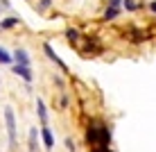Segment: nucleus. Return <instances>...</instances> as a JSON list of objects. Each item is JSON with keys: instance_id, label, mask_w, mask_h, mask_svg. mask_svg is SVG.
<instances>
[{"instance_id": "f257e3e1", "label": "nucleus", "mask_w": 156, "mask_h": 152, "mask_svg": "<svg viewBox=\"0 0 156 152\" xmlns=\"http://www.w3.org/2000/svg\"><path fill=\"white\" fill-rule=\"evenodd\" d=\"M84 136H86V143L90 148H95V145H111V129L102 120H98V118H90Z\"/></svg>"}, {"instance_id": "f03ea898", "label": "nucleus", "mask_w": 156, "mask_h": 152, "mask_svg": "<svg viewBox=\"0 0 156 152\" xmlns=\"http://www.w3.org/2000/svg\"><path fill=\"white\" fill-rule=\"evenodd\" d=\"M5 127H7V141H9V150H16L18 145V127H16V113H14V107L7 105L5 107Z\"/></svg>"}, {"instance_id": "7ed1b4c3", "label": "nucleus", "mask_w": 156, "mask_h": 152, "mask_svg": "<svg viewBox=\"0 0 156 152\" xmlns=\"http://www.w3.org/2000/svg\"><path fill=\"white\" fill-rule=\"evenodd\" d=\"M79 46V52H82V57H98L104 52V46L98 41V39H84L77 43Z\"/></svg>"}, {"instance_id": "20e7f679", "label": "nucleus", "mask_w": 156, "mask_h": 152, "mask_svg": "<svg viewBox=\"0 0 156 152\" xmlns=\"http://www.w3.org/2000/svg\"><path fill=\"white\" fill-rule=\"evenodd\" d=\"M43 52H45V57L50 59V61L55 64V66H57L59 70H61V73H68V66H66V64H63V59H61V57L57 55V52H55V48H52V46H50V43H48V41L43 43Z\"/></svg>"}, {"instance_id": "39448f33", "label": "nucleus", "mask_w": 156, "mask_h": 152, "mask_svg": "<svg viewBox=\"0 0 156 152\" xmlns=\"http://www.w3.org/2000/svg\"><path fill=\"white\" fill-rule=\"evenodd\" d=\"M12 73L16 75V77H20L25 84H32V80H34L32 66H20V64H12Z\"/></svg>"}, {"instance_id": "423d86ee", "label": "nucleus", "mask_w": 156, "mask_h": 152, "mask_svg": "<svg viewBox=\"0 0 156 152\" xmlns=\"http://www.w3.org/2000/svg\"><path fill=\"white\" fill-rule=\"evenodd\" d=\"M36 118H39L41 127H48L50 125V113H48V105L43 98H36Z\"/></svg>"}, {"instance_id": "0eeeda50", "label": "nucleus", "mask_w": 156, "mask_h": 152, "mask_svg": "<svg viewBox=\"0 0 156 152\" xmlns=\"http://www.w3.org/2000/svg\"><path fill=\"white\" fill-rule=\"evenodd\" d=\"M39 141H41V127H30V132H27V150L36 152L39 150Z\"/></svg>"}, {"instance_id": "6e6552de", "label": "nucleus", "mask_w": 156, "mask_h": 152, "mask_svg": "<svg viewBox=\"0 0 156 152\" xmlns=\"http://www.w3.org/2000/svg\"><path fill=\"white\" fill-rule=\"evenodd\" d=\"M12 57H14V64H20V66H32V57H30V52L25 50V48H16V50L12 52Z\"/></svg>"}, {"instance_id": "1a4fd4ad", "label": "nucleus", "mask_w": 156, "mask_h": 152, "mask_svg": "<svg viewBox=\"0 0 156 152\" xmlns=\"http://www.w3.org/2000/svg\"><path fill=\"white\" fill-rule=\"evenodd\" d=\"M41 141H43V145H45V150H55V132H52L50 125H48V127H41Z\"/></svg>"}, {"instance_id": "9d476101", "label": "nucleus", "mask_w": 156, "mask_h": 152, "mask_svg": "<svg viewBox=\"0 0 156 152\" xmlns=\"http://www.w3.org/2000/svg\"><path fill=\"white\" fill-rule=\"evenodd\" d=\"M18 25H20V18H18V16H5V18H0V32L16 30Z\"/></svg>"}, {"instance_id": "9b49d317", "label": "nucleus", "mask_w": 156, "mask_h": 152, "mask_svg": "<svg viewBox=\"0 0 156 152\" xmlns=\"http://www.w3.org/2000/svg\"><path fill=\"white\" fill-rule=\"evenodd\" d=\"M127 36H129V41H131V43H143L149 34H147L145 30H140V28H129Z\"/></svg>"}, {"instance_id": "f8f14e48", "label": "nucleus", "mask_w": 156, "mask_h": 152, "mask_svg": "<svg viewBox=\"0 0 156 152\" xmlns=\"http://www.w3.org/2000/svg\"><path fill=\"white\" fill-rule=\"evenodd\" d=\"M120 16H122V7H109V5H106V7H104V14H102V20L111 23V20L120 18Z\"/></svg>"}, {"instance_id": "ddd939ff", "label": "nucleus", "mask_w": 156, "mask_h": 152, "mask_svg": "<svg viewBox=\"0 0 156 152\" xmlns=\"http://www.w3.org/2000/svg\"><path fill=\"white\" fill-rule=\"evenodd\" d=\"M140 9H143V2H140V0H122V12L136 14V12H140Z\"/></svg>"}, {"instance_id": "4468645a", "label": "nucleus", "mask_w": 156, "mask_h": 152, "mask_svg": "<svg viewBox=\"0 0 156 152\" xmlns=\"http://www.w3.org/2000/svg\"><path fill=\"white\" fill-rule=\"evenodd\" d=\"M63 36H66V39L70 41V43H75V46H77V43L82 41V32H79L77 28H73V25H70V28H66V30H63Z\"/></svg>"}, {"instance_id": "2eb2a0df", "label": "nucleus", "mask_w": 156, "mask_h": 152, "mask_svg": "<svg viewBox=\"0 0 156 152\" xmlns=\"http://www.w3.org/2000/svg\"><path fill=\"white\" fill-rule=\"evenodd\" d=\"M12 64H14L12 52H9L7 48H2V46H0V66H12Z\"/></svg>"}, {"instance_id": "dca6fc26", "label": "nucleus", "mask_w": 156, "mask_h": 152, "mask_svg": "<svg viewBox=\"0 0 156 152\" xmlns=\"http://www.w3.org/2000/svg\"><path fill=\"white\" fill-rule=\"evenodd\" d=\"M52 5H55V0H39V2H36V12L45 14V12H50V9H52Z\"/></svg>"}, {"instance_id": "f3484780", "label": "nucleus", "mask_w": 156, "mask_h": 152, "mask_svg": "<svg viewBox=\"0 0 156 152\" xmlns=\"http://www.w3.org/2000/svg\"><path fill=\"white\" fill-rule=\"evenodd\" d=\"M59 105H61V109H68V107H70V95H68L66 91L59 93Z\"/></svg>"}, {"instance_id": "a211bd4d", "label": "nucleus", "mask_w": 156, "mask_h": 152, "mask_svg": "<svg viewBox=\"0 0 156 152\" xmlns=\"http://www.w3.org/2000/svg\"><path fill=\"white\" fill-rule=\"evenodd\" d=\"M63 143H66V150L68 152H77V143H75L73 136H66V139H63Z\"/></svg>"}, {"instance_id": "6ab92c4d", "label": "nucleus", "mask_w": 156, "mask_h": 152, "mask_svg": "<svg viewBox=\"0 0 156 152\" xmlns=\"http://www.w3.org/2000/svg\"><path fill=\"white\" fill-rule=\"evenodd\" d=\"M52 82H55V86L59 91H66V80L61 77V75H55V77H52Z\"/></svg>"}, {"instance_id": "aec40b11", "label": "nucleus", "mask_w": 156, "mask_h": 152, "mask_svg": "<svg viewBox=\"0 0 156 152\" xmlns=\"http://www.w3.org/2000/svg\"><path fill=\"white\" fill-rule=\"evenodd\" d=\"M90 152H113V150H111V145H95Z\"/></svg>"}, {"instance_id": "412c9836", "label": "nucleus", "mask_w": 156, "mask_h": 152, "mask_svg": "<svg viewBox=\"0 0 156 152\" xmlns=\"http://www.w3.org/2000/svg\"><path fill=\"white\" fill-rule=\"evenodd\" d=\"M147 12L152 16H156V0H149V2H147Z\"/></svg>"}, {"instance_id": "4be33fe9", "label": "nucleus", "mask_w": 156, "mask_h": 152, "mask_svg": "<svg viewBox=\"0 0 156 152\" xmlns=\"http://www.w3.org/2000/svg\"><path fill=\"white\" fill-rule=\"evenodd\" d=\"M109 7H122V0H106Z\"/></svg>"}]
</instances>
